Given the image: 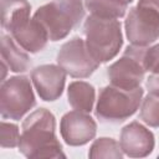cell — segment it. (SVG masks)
<instances>
[{"label": "cell", "mask_w": 159, "mask_h": 159, "mask_svg": "<svg viewBox=\"0 0 159 159\" xmlns=\"http://www.w3.org/2000/svg\"><path fill=\"white\" fill-rule=\"evenodd\" d=\"M19 152L34 159L66 158L56 137V118L48 109H36L22 122Z\"/></svg>", "instance_id": "1"}, {"label": "cell", "mask_w": 159, "mask_h": 159, "mask_svg": "<svg viewBox=\"0 0 159 159\" xmlns=\"http://www.w3.org/2000/svg\"><path fill=\"white\" fill-rule=\"evenodd\" d=\"M83 34L88 51L99 63L113 60L123 46L120 22L116 19L89 15L84 21Z\"/></svg>", "instance_id": "2"}, {"label": "cell", "mask_w": 159, "mask_h": 159, "mask_svg": "<svg viewBox=\"0 0 159 159\" xmlns=\"http://www.w3.org/2000/svg\"><path fill=\"white\" fill-rule=\"evenodd\" d=\"M83 16L84 9L81 0H52L40 6L34 14V19L46 30L50 41L65 39Z\"/></svg>", "instance_id": "3"}, {"label": "cell", "mask_w": 159, "mask_h": 159, "mask_svg": "<svg viewBox=\"0 0 159 159\" xmlns=\"http://www.w3.org/2000/svg\"><path fill=\"white\" fill-rule=\"evenodd\" d=\"M143 93L142 87L123 89L113 84L106 86L99 91L94 114L103 123H122L137 112Z\"/></svg>", "instance_id": "4"}, {"label": "cell", "mask_w": 159, "mask_h": 159, "mask_svg": "<svg viewBox=\"0 0 159 159\" xmlns=\"http://www.w3.org/2000/svg\"><path fill=\"white\" fill-rule=\"evenodd\" d=\"M36 106L30 80L14 76L2 82L0 88V113L4 119L20 120Z\"/></svg>", "instance_id": "5"}, {"label": "cell", "mask_w": 159, "mask_h": 159, "mask_svg": "<svg viewBox=\"0 0 159 159\" xmlns=\"http://www.w3.org/2000/svg\"><path fill=\"white\" fill-rule=\"evenodd\" d=\"M147 48L145 46H128L123 56L107 68L111 84L123 89L140 87L147 72L144 67V53Z\"/></svg>", "instance_id": "6"}, {"label": "cell", "mask_w": 159, "mask_h": 159, "mask_svg": "<svg viewBox=\"0 0 159 159\" xmlns=\"http://www.w3.org/2000/svg\"><path fill=\"white\" fill-rule=\"evenodd\" d=\"M124 27L132 45L147 47L159 39V12L149 5L138 4L129 10Z\"/></svg>", "instance_id": "7"}, {"label": "cell", "mask_w": 159, "mask_h": 159, "mask_svg": "<svg viewBox=\"0 0 159 159\" xmlns=\"http://www.w3.org/2000/svg\"><path fill=\"white\" fill-rule=\"evenodd\" d=\"M57 63L73 78H87L101 65L91 55L81 37H73L61 46L57 53Z\"/></svg>", "instance_id": "8"}, {"label": "cell", "mask_w": 159, "mask_h": 159, "mask_svg": "<svg viewBox=\"0 0 159 159\" xmlns=\"http://www.w3.org/2000/svg\"><path fill=\"white\" fill-rule=\"evenodd\" d=\"M60 133L67 145L81 147L96 137L97 123L88 113L75 109L61 118Z\"/></svg>", "instance_id": "9"}, {"label": "cell", "mask_w": 159, "mask_h": 159, "mask_svg": "<svg viewBox=\"0 0 159 159\" xmlns=\"http://www.w3.org/2000/svg\"><path fill=\"white\" fill-rule=\"evenodd\" d=\"M66 75L65 70L56 65H41L34 68L31 80L40 98L46 102L58 99L65 88Z\"/></svg>", "instance_id": "10"}, {"label": "cell", "mask_w": 159, "mask_h": 159, "mask_svg": "<svg viewBox=\"0 0 159 159\" xmlns=\"http://www.w3.org/2000/svg\"><path fill=\"white\" fill-rule=\"evenodd\" d=\"M123 153L130 158L148 157L155 145L154 134L139 122L134 120L123 127L119 139Z\"/></svg>", "instance_id": "11"}, {"label": "cell", "mask_w": 159, "mask_h": 159, "mask_svg": "<svg viewBox=\"0 0 159 159\" xmlns=\"http://www.w3.org/2000/svg\"><path fill=\"white\" fill-rule=\"evenodd\" d=\"M10 34L17 45L30 53H37L42 51L50 40L46 30L34 17L14 29Z\"/></svg>", "instance_id": "12"}, {"label": "cell", "mask_w": 159, "mask_h": 159, "mask_svg": "<svg viewBox=\"0 0 159 159\" xmlns=\"http://www.w3.org/2000/svg\"><path fill=\"white\" fill-rule=\"evenodd\" d=\"M26 52L12 37L1 35V60L10 71L21 73L31 67V58Z\"/></svg>", "instance_id": "13"}, {"label": "cell", "mask_w": 159, "mask_h": 159, "mask_svg": "<svg viewBox=\"0 0 159 159\" xmlns=\"http://www.w3.org/2000/svg\"><path fill=\"white\" fill-rule=\"evenodd\" d=\"M30 11L27 0H1V26L11 32L30 19Z\"/></svg>", "instance_id": "14"}, {"label": "cell", "mask_w": 159, "mask_h": 159, "mask_svg": "<svg viewBox=\"0 0 159 159\" xmlns=\"http://www.w3.org/2000/svg\"><path fill=\"white\" fill-rule=\"evenodd\" d=\"M67 97L68 103L73 109L91 113L96 99V91L94 87L88 82L75 81L71 82L67 88Z\"/></svg>", "instance_id": "15"}, {"label": "cell", "mask_w": 159, "mask_h": 159, "mask_svg": "<svg viewBox=\"0 0 159 159\" xmlns=\"http://www.w3.org/2000/svg\"><path fill=\"white\" fill-rule=\"evenodd\" d=\"M84 6L91 15L118 20L125 15L128 2L125 0H86Z\"/></svg>", "instance_id": "16"}, {"label": "cell", "mask_w": 159, "mask_h": 159, "mask_svg": "<svg viewBox=\"0 0 159 159\" xmlns=\"http://www.w3.org/2000/svg\"><path fill=\"white\" fill-rule=\"evenodd\" d=\"M88 157L92 159H122L123 158V150L120 148V144H118L117 140L113 138L102 137L93 142V144L89 148Z\"/></svg>", "instance_id": "17"}, {"label": "cell", "mask_w": 159, "mask_h": 159, "mask_svg": "<svg viewBox=\"0 0 159 159\" xmlns=\"http://www.w3.org/2000/svg\"><path fill=\"white\" fill-rule=\"evenodd\" d=\"M139 118L149 127H159V96L149 93L143 99Z\"/></svg>", "instance_id": "18"}, {"label": "cell", "mask_w": 159, "mask_h": 159, "mask_svg": "<svg viewBox=\"0 0 159 159\" xmlns=\"http://www.w3.org/2000/svg\"><path fill=\"white\" fill-rule=\"evenodd\" d=\"M20 133L19 127L12 123H7L5 120L1 122L0 129V144L2 148H15L19 147Z\"/></svg>", "instance_id": "19"}, {"label": "cell", "mask_w": 159, "mask_h": 159, "mask_svg": "<svg viewBox=\"0 0 159 159\" xmlns=\"http://www.w3.org/2000/svg\"><path fill=\"white\" fill-rule=\"evenodd\" d=\"M145 71L152 73H159V43L147 48L144 53Z\"/></svg>", "instance_id": "20"}, {"label": "cell", "mask_w": 159, "mask_h": 159, "mask_svg": "<svg viewBox=\"0 0 159 159\" xmlns=\"http://www.w3.org/2000/svg\"><path fill=\"white\" fill-rule=\"evenodd\" d=\"M145 88L148 89L149 93L159 96V73H152L147 78Z\"/></svg>", "instance_id": "21"}, {"label": "cell", "mask_w": 159, "mask_h": 159, "mask_svg": "<svg viewBox=\"0 0 159 159\" xmlns=\"http://www.w3.org/2000/svg\"><path fill=\"white\" fill-rule=\"evenodd\" d=\"M138 4H143V5H149L152 7H154L158 12H159V0H139Z\"/></svg>", "instance_id": "22"}, {"label": "cell", "mask_w": 159, "mask_h": 159, "mask_svg": "<svg viewBox=\"0 0 159 159\" xmlns=\"http://www.w3.org/2000/svg\"><path fill=\"white\" fill-rule=\"evenodd\" d=\"M125 1H127V2H128V4H130V2H132V1H133V0H125Z\"/></svg>", "instance_id": "23"}, {"label": "cell", "mask_w": 159, "mask_h": 159, "mask_svg": "<svg viewBox=\"0 0 159 159\" xmlns=\"http://www.w3.org/2000/svg\"><path fill=\"white\" fill-rule=\"evenodd\" d=\"M158 157H159V155H158Z\"/></svg>", "instance_id": "24"}]
</instances>
